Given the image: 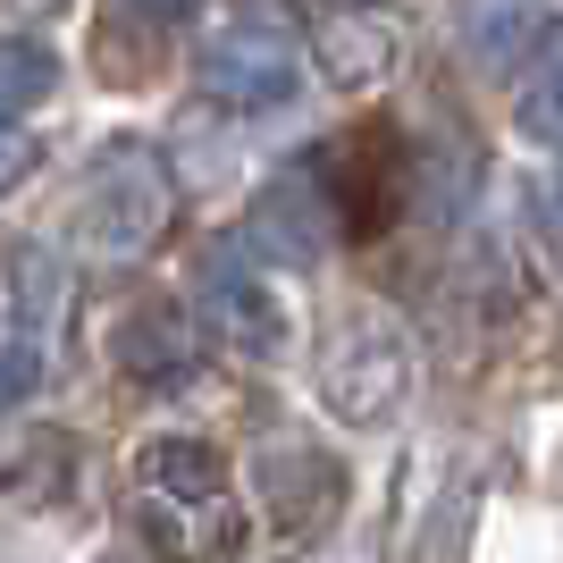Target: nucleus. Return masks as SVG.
I'll use <instances>...</instances> for the list:
<instances>
[{
    "instance_id": "nucleus-1",
    "label": "nucleus",
    "mask_w": 563,
    "mask_h": 563,
    "mask_svg": "<svg viewBox=\"0 0 563 563\" xmlns=\"http://www.w3.org/2000/svg\"><path fill=\"white\" fill-rule=\"evenodd\" d=\"M135 521L168 563H219L235 547V488L202 438H152L135 454Z\"/></svg>"
},
{
    "instance_id": "nucleus-2",
    "label": "nucleus",
    "mask_w": 563,
    "mask_h": 563,
    "mask_svg": "<svg viewBox=\"0 0 563 563\" xmlns=\"http://www.w3.org/2000/svg\"><path fill=\"white\" fill-rule=\"evenodd\" d=\"M168 228V168L143 135H110L85 168V194H76V235L85 253L101 261H135L152 235Z\"/></svg>"
},
{
    "instance_id": "nucleus-3",
    "label": "nucleus",
    "mask_w": 563,
    "mask_h": 563,
    "mask_svg": "<svg viewBox=\"0 0 563 563\" xmlns=\"http://www.w3.org/2000/svg\"><path fill=\"white\" fill-rule=\"evenodd\" d=\"M412 387V353H404V329L387 311H345L329 336H320V396H329L336 421H387Z\"/></svg>"
},
{
    "instance_id": "nucleus-4",
    "label": "nucleus",
    "mask_w": 563,
    "mask_h": 563,
    "mask_svg": "<svg viewBox=\"0 0 563 563\" xmlns=\"http://www.w3.org/2000/svg\"><path fill=\"white\" fill-rule=\"evenodd\" d=\"M353 219V202L336 194V152H303L295 168H278L253 202V244L269 261H320L336 244V228Z\"/></svg>"
},
{
    "instance_id": "nucleus-5",
    "label": "nucleus",
    "mask_w": 563,
    "mask_h": 563,
    "mask_svg": "<svg viewBox=\"0 0 563 563\" xmlns=\"http://www.w3.org/2000/svg\"><path fill=\"white\" fill-rule=\"evenodd\" d=\"M202 93L228 110H286L295 101V43L261 18H235L202 43Z\"/></svg>"
},
{
    "instance_id": "nucleus-6",
    "label": "nucleus",
    "mask_w": 563,
    "mask_h": 563,
    "mask_svg": "<svg viewBox=\"0 0 563 563\" xmlns=\"http://www.w3.org/2000/svg\"><path fill=\"white\" fill-rule=\"evenodd\" d=\"M194 311L211 320V336H228V345L253 353V362H278L286 353V303L261 286V269L244 253H202V269H194Z\"/></svg>"
},
{
    "instance_id": "nucleus-7",
    "label": "nucleus",
    "mask_w": 563,
    "mask_h": 563,
    "mask_svg": "<svg viewBox=\"0 0 563 563\" xmlns=\"http://www.w3.org/2000/svg\"><path fill=\"white\" fill-rule=\"evenodd\" d=\"M404 51V25L378 0H311V59L336 85H378Z\"/></svg>"
},
{
    "instance_id": "nucleus-8",
    "label": "nucleus",
    "mask_w": 563,
    "mask_h": 563,
    "mask_svg": "<svg viewBox=\"0 0 563 563\" xmlns=\"http://www.w3.org/2000/svg\"><path fill=\"white\" fill-rule=\"evenodd\" d=\"M261 496H269V521L286 539H320L345 505V471L320 446H269L261 454Z\"/></svg>"
},
{
    "instance_id": "nucleus-9",
    "label": "nucleus",
    "mask_w": 563,
    "mask_h": 563,
    "mask_svg": "<svg viewBox=\"0 0 563 563\" xmlns=\"http://www.w3.org/2000/svg\"><path fill=\"white\" fill-rule=\"evenodd\" d=\"M110 353L126 362V378H143V387H177V378L194 371V336H186V311H177V303H135L126 320H118Z\"/></svg>"
},
{
    "instance_id": "nucleus-10",
    "label": "nucleus",
    "mask_w": 563,
    "mask_h": 563,
    "mask_svg": "<svg viewBox=\"0 0 563 563\" xmlns=\"http://www.w3.org/2000/svg\"><path fill=\"white\" fill-rule=\"evenodd\" d=\"M514 126H521V143L563 152V18L539 25V43H530V59L514 76Z\"/></svg>"
},
{
    "instance_id": "nucleus-11",
    "label": "nucleus",
    "mask_w": 563,
    "mask_h": 563,
    "mask_svg": "<svg viewBox=\"0 0 563 563\" xmlns=\"http://www.w3.org/2000/svg\"><path fill=\"white\" fill-rule=\"evenodd\" d=\"M51 85H59V59H51V43H25V34H9V43H0V110L25 118L34 101H51Z\"/></svg>"
},
{
    "instance_id": "nucleus-12",
    "label": "nucleus",
    "mask_w": 563,
    "mask_h": 563,
    "mask_svg": "<svg viewBox=\"0 0 563 563\" xmlns=\"http://www.w3.org/2000/svg\"><path fill=\"white\" fill-rule=\"evenodd\" d=\"M43 387V336L34 320H0V412H18Z\"/></svg>"
},
{
    "instance_id": "nucleus-13",
    "label": "nucleus",
    "mask_w": 563,
    "mask_h": 563,
    "mask_svg": "<svg viewBox=\"0 0 563 563\" xmlns=\"http://www.w3.org/2000/svg\"><path fill=\"white\" fill-rule=\"evenodd\" d=\"M25 168H34V135H25L18 118L0 110V194H9V186H25Z\"/></svg>"
},
{
    "instance_id": "nucleus-14",
    "label": "nucleus",
    "mask_w": 563,
    "mask_h": 563,
    "mask_svg": "<svg viewBox=\"0 0 563 563\" xmlns=\"http://www.w3.org/2000/svg\"><path fill=\"white\" fill-rule=\"evenodd\" d=\"M118 18H135V25H152V34H168V25L194 18V0H118Z\"/></svg>"
},
{
    "instance_id": "nucleus-15",
    "label": "nucleus",
    "mask_w": 563,
    "mask_h": 563,
    "mask_svg": "<svg viewBox=\"0 0 563 563\" xmlns=\"http://www.w3.org/2000/svg\"><path fill=\"white\" fill-rule=\"evenodd\" d=\"M539 235H547V253L563 261V168L539 177Z\"/></svg>"
},
{
    "instance_id": "nucleus-16",
    "label": "nucleus",
    "mask_w": 563,
    "mask_h": 563,
    "mask_svg": "<svg viewBox=\"0 0 563 563\" xmlns=\"http://www.w3.org/2000/svg\"><path fill=\"white\" fill-rule=\"evenodd\" d=\"M34 9H68V0H34Z\"/></svg>"
}]
</instances>
